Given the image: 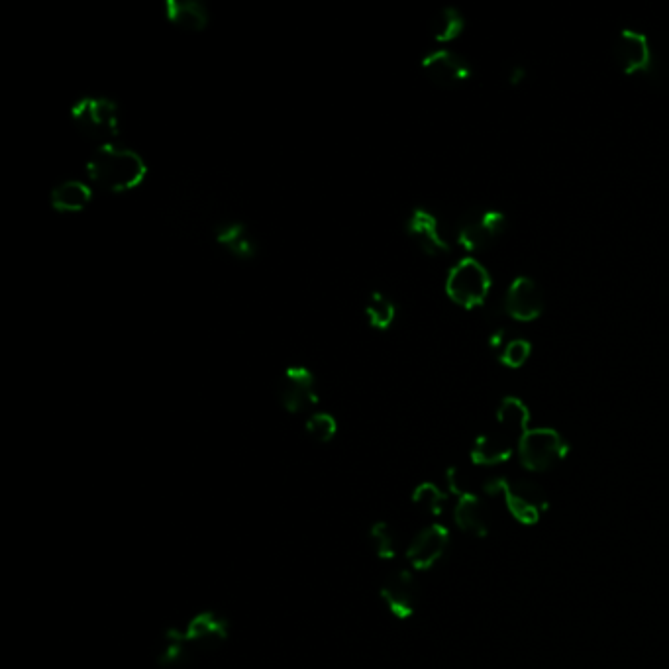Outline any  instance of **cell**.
I'll return each mask as SVG.
<instances>
[{
  "instance_id": "ba28073f",
  "label": "cell",
  "mask_w": 669,
  "mask_h": 669,
  "mask_svg": "<svg viewBox=\"0 0 669 669\" xmlns=\"http://www.w3.org/2000/svg\"><path fill=\"white\" fill-rule=\"evenodd\" d=\"M450 546V532L442 524H432L422 528L407 548V558L414 569H430L436 566Z\"/></svg>"
},
{
  "instance_id": "277c9868",
  "label": "cell",
  "mask_w": 669,
  "mask_h": 669,
  "mask_svg": "<svg viewBox=\"0 0 669 669\" xmlns=\"http://www.w3.org/2000/svg\"><path fill=\"white\" fill-rule=\"evenodd\" d=\"M71 116L79 132L95 142L112 144L120 132V118L118 108L110 99L104 97H83L73 104Z\"/></svg>"
},
{
  "instance_id": "cb8c5ba5",
  "label": "cell",
  "mask_w": 669,
  "mask_h": 669,
  "mask_svg": "<svg viewBox=\"0 0 669 669\" xmlns=\"http://www.w3.org/2000/svg\"><path fill=\"white\" fill-rule=\"evenodd\" d=\"M412 503L428 515H442V511L448 503V495L432 483H422L414 489Z\"/></svg>"
},
{
  "instance_id": "603a6c76",
  "label": "cell",
  "mask_w": 669,
  "mask_h": 669,
  "mask_svg": "<svg viewBox=\"0 0 669 669\" xmlns=\"http://www.w3.org/2000/svg\"><path fill=\"white\" fill-rule=\"evenodd\" d=\"M363 310H365V318L367 322L375 328V330H387L393 322H395V316H397V309H395V303L379 293V291H373L365 305H363Z\"/></svg>"
},
{
  "instance_id": "9c48e42d",
  "label": "cell",
  "mask_w": 669,
  "mask_h": 669,
  "mask_svg": "<svg viewBox=\"0 0 669 669\" xmlns=\"http://www.w3.org/2000/svg\"><path fill=\"white\" fill-rule=\"evenodd\" d=\"M422 69L434 85L444 87V89L458 87L471 77L469 63L462 55L450 52V50H434L424 55Z\"/></svg>"
},
{
  "instance_id": "8fae6325",
  "label": "cell",
  "mask_w": 669,
  "mask_h": 669,
  "mask_svg": "<svg viewBox=\"0 0 669 669\" xmlns=\"http://www.w3.org/2000/svg\"><path fill=\"white\" fill-rule=\"evenodd\" d=\"M505 309L516 322H532L544 312V295L538 283L526 275L516 277L507 291Z\"/></svg>"
},
{
  "instance_id": "83f0119b",
  "label": "cell",
  "mask_w": 669,
  "mask_h": 669,
  "mask_svg": "<svg viewBox=\"0 0 669 669\" xmlns=\"http://www.w3.org/2000/svg\"><path fill=\"white\" fill-rule=\"evenodd\" d=\"M524 79H526V69H524V67L516 65V67L511 69V73H509V83H511V85H518V83H522Z\"/></svg>"
},
{
  "instance_id": "7c38bea8",
  "label": "cell",
  "mask_w": 669,
  "mask_h": 669,
  "mask_svg": "<svg viewBox=\"0 0 669 669\" xmlns=\"http://www.w3.org/2000/svg\"><path fill=\"white\" fill-rule=\"evenodd\" d=\"M615 59L626 75L646 73L652 67V48L642 32L622 30L615 42Z\"/></svg>"
},
{
  "instance_id": "ac0fdd59",
  "label": "cell",
  "mask_w": 669,
  "mask_h": 669,
  "mask_svg": "<svg viewBox=\"0 0 669 669\" xmlns=\"http://www.w3.org/2000/svg\"><path fill=\"white\" fill-rule=\"evenodd\" d=\"M165 14L169 22L191 32H199L208 24V10L197 0H167Z\"/></svg>"
},
{
  "instance_id": "30bf717a",
  "label": "cell",
  "mask_w": 669,
  "mask_h": 669,
  "mask_svg": "<svg viewBox=\"0 0 669 669\" xmlns=\"http://www.w3.org/2000/svg\"><path fill=\"white\" fill-rule=\"evenodd\" d=\"M381 597L395 617L401 620L412 617L418 601V585L411 571H391L381 583Z\"/></svg>"
},
{
  "instance_id": "7402d4cb",
  "label": "cell",
  "mask_w": 669,
  "mask_h": 669,
  "mask_svg": "<svg viewBox=\"0 0 669 669\" xmlns=\"http://www.w3.org/2000/svg\"><path fill=\"white\" fill-rule=\"evenodd\" d=\"M464 28V16L452 6H446V8L438 10L430 20V36H432V40H436L440 44L454 42L456 38H460Z\"/></svg>"
},
{
  "instance_id": "e0dca14e",
  "label": "cell",
  "mask_w": 669,
  "mask_h": 669,
  "mask_svg": "<svg viewBox=\"0 0 669 669\" xmlns=\"http://www.w3.org/2000/svg\"><path fill=\"white\" fill-rule=\"evenodd\" d=\"M193 644L189 642L185 630H177V628H169L157 646V664L161 668H179L183 666L189 656H191Z\"/></svg>"
},
{
  "instance_id": "ffe728a7",
  "label": "cell",
  "mask_w": 669,
  "mask_h": 669,
  "mask_svg": "<svg viewBox=\"0 0 669 669\" xmlns=\"http://www.w3.org/2000/svg\"><path fill=\"white\" fill-rule=\"evenodd\" d=\"M91 197H93V193H91L89 185H85L83 181H77V179H69V181H63L57 187H53L50 201H52L55 210L79 212L91 203Z\"/></svg>"
},
{
  "instance_id": "484cf974",
  "label": "cell",
  "mask_w": 669,
  "mask_h": 669,
  "mask_svg": "<svg viewBox=\"0 0 669 669\" xmlns=\"http://www.w3.org/2000/svg\"><path fill=\"white\" fill-rule=\"evenodd\" d=\"M305 428H307V434H309L314 442L326 444V442H330L336 436L338 422L328 412H314V414H310Z\"/></svg>"
},
{
  "instance_id": "4fadbf2b",
  "label": "cell",
  "mask_w": 669,
  "mask_h": 669,
  "mask_svg": "<svg viewBox=\"0 0 669 669\" xmlns=\"http://www.w3.org/2000/svg\"><path fill=\"white\" fill-rule=\"evenodd\" d=\"M407 234L426 256H444L450 246L444 240L438 220L424 208H414L407 218Z\"/></svg>"
},
{
  "instance_id": "2e32d148",
  "label": "cell",
  "mask_w": 669,
  "mask_h": 669,
  "mask_svg": "<svg viewBox=\"0 0 669 669\" xmlns=\"http://www.w3.org/2000/svg\"><path fill=\"white\" fill-rule=\"evenodd\" d=\"M454 520L464 532H467L469 536H475V538L487 536V532L491 528L489 507L485 505L483 499H479L473 493H465L458 499V505H456V511H454Z\"/></svg>"
},
{
  "instance_id": "d4e9b609",
  "label": "cell",
  "mask_w": 669,
  "mask_h": 669,
  "mask_svg": "<svg viewBox=\"0 0 669 669\" xmlns=\"http://www.w3.org/2000/svg\"><path fill=\"white\" fill-rule=\"evenodd\" d=\"M369 542L381 560H393L397 556V536L387 522H377L371 526Z\"/></svg>"
},
{
  "instance_id": "5bb4252c",
  "label": "cell",
  "mask_w": 669,
  "mask_h": 669,
  "mask_svg": "<svg viewBox=\"0 0 669 669\" xmlns=\"http://www.w3.org/2000/svg\"><path fill=\"white\" fill-rule=\"evenodd\" d=\"M520 440L505 432L503 428H493L487 434H481L473 448H471V460L477 465H499L513 458L515 450H518Z\"/></svg>"
},
{
  "instance_id": "6da1fadb",
  "label": "cell",
  "mask_w": 669,
  "mask_h": 669,
  "mask_svg": "<svg viewBox=\"0 0 669 669\" xmlns=\"http://www.w3.org/2000/svg\"><path fill=\"white\" fill-rule=\"evenodd\" d=\"M89 177L106 191L124 193L136 189L148 173L142 155L116 144L99 146L87 163Z\"/></svg>"
},
{
  "instance_id": "8992f818",
  "label": "cell",
  "mask_w": 669,
  "mask_h": 669,
  "mask_svg": "<svg viewBox=\"0 0 669 669\" xmlns=\"http://www.w3.org/2000/svg\"><path fill=\"white\" fill-rule=\"evenodd\" d=\"M507 218L499 210L473 208L458 224V242L467 252L489 250L505 232Z\"/></svg>"
},
{
  "instance_id": "4316f807",
  "label": "cell",
  "mask_w": 669,
  "mask_h": 669,
  "mask_svg": "<svg viewBox=\"0 0 669 669\" xmlns=\"http://www.w3.org/2000/svg\"><path fill=\"white\" fill-rule=\"evenodd\" d=\"M530 352H532V346L528 340H522V338H515V340H509L507 346L503 348V352H499V360L505 365V367H511V369H520L528 358H530Z\"/></svg>"
},
{
  "instance_id": "9a60e30c",
  "label": "cell",
  "mask_w": 669,
  "mask_h": 669,
  "mask_svg": "<svg viewBox=\"0 0 669 669\" xmlns=\"http://www.w3.org/2000/svg\"><path fill=\"white\" fill-rule=\"evenodd\" d=\"M185 634L195 650H201V648L208 650V648L220 646L228 638L230 624L226 618L212 611H206L189 622V626L185 628Z\"/></svg>"
},
{
  "instance_id": "7a4b0ae2",
  "label": "cell",
  "mask_w": 669,
  "mask_h": 669,
  "mask_svg": "<svg viewBox=\"0 0 669 669\" xmlns=\"http://www.w3.org/2000/svg\"><path fill=\"white\" fill-rule=\"evenodd\" d=\"M483 491L487 495H503L511 515L522 524L538 522V518L548 507L544 489L530 479L509 481L507 477H491L483 485Z\"/></svg>"
},
{
  "instance_id": "5b68a950",
  "label": "cell",
  "mask_w": 669,
  "mask_h": 669,
  "mask_svg": "<svg viewBox=\"0 0 669 669\" xmlns=\"http://www.w3.org/2000/svg\"><path fill=\"white\" fill-rule=\"evenodd\" d=\"M567 450L569 446L558 430L532 428L520 440L518 456L528 471L546 473L566 460Z\"/></svg>"
},
{
  "instance_id": "3957f363",
  "label": "cell",
  "mask_w": 669,
  "mask_h": 669,
  "mask_svg": "<svg viewBox=\"0 0 669 669\" xmlns=\"http://www.w3.org/2000/svg\"><path fill=\"white\" fill-rule=\"evenodd\" d=\"M491 293L489 271L473 258L458 261L446 277V295L465 310L477 309Z\"/></svg>"
},
{
  "instance_id": "d6986e66",
  "label": "cell",
  "mask_w": 669,
  "mask_h": 669,
  "mask_svg": "<svg viewBox=\"0 0 669 669\" xmlns=\"http://www.w3.org/2000/svg\"><path fill=\"white\" fill-rule=\"evenodd\" d=\"M216 242L234 258L252 259L258 248L250 232L240 222H226L216 230Z\"/></svg>"
},
{
  "instance_id": "44dd1931",
  "label": "cell",
  "mask_w": 669,
  "mask_h": 669,
  "mask_svg": "<svg viewBox=\"0 0 669 669\" xmlns=\"http://www.w3.org/2000/svg\"><path fill=\"white\" fill-rule=\"evenodd\" d=\"M528 424H530L528 407L516 397H505L497 409V426L515 436L516 440H522L524 434L530 430Z\"/></svg>"
},
{
  "instance_id": "52a82bcc",
  "label": "cell",
  "mask_w": 669,
  "mask_h": 669,
  "mask_svg": "<svg viewBox=\"0 0 669 669\" xmlns=\"http://www.w3.org/2000/svg\"><path fill=\"white\" fill-rule=\"evenodd\" d=\"M277 399L281 407L291 414H301L312 409L318 403L314 373L303 365L285 369L277 383Z\"/></svg>"
}]
</instances>
